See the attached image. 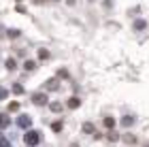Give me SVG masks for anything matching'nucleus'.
<instances>
[{
	"label": "nucleus",
	"instance_id": "nucleus-1",
	"mask_svg": "<svg viewBox=\"0 0 149 147\" xmlns=\"http://www.w3.org/2000/svg\"><path fill=\"white\" fill-rule=\"evenodd\" d=\"M26 143H28V145H36L38 141H40V137H38V132L36 130H30V132H26Z\"/></svg>",
	"mask_w": 149,
	"mask_h": 147
},
{
	"label": "nucleus",
	"instance_id": "nucleus-2",
	"mask_svg": "<svg viewBox=\"0 0 149 147\" xmlns=\"http://www.w3.org/2000/svg\"><path fill=\"white\" fill-rule=\"evenodd\" d=\"M32 100H34L36 105H45V102H47V94L38 92V94H34V96H32Z\"/></svg>",
	"mask_w": 149,
	"mask_h": 147
},
{
	"label": "nucleus",
	"instance_id": "nucleus-3",
	"mask_svg": "<svg viewBox=\"0 0 149 147\" xmlns=\"http://www.w3.org/2000/svg\"><path fill=\"white\" fill-rule=\"evenodd\" d=\"M24 68H26V70H34V68H36V62H32V60H26Z\"/></svg>",
	"mask_w": 149,
	"mask_h": 147
},
{
	"label": "nucleus",
	"instance_id": "nucleus-4",
	"mask_svg": "<svg viewBox=\"0 0 149 147\" xmlns=\"http://www.w3.org/2000/svg\"><path fill=\"white\" fill-rule=\"evenodd\" d=\"M11 124V119L6 117V115H0V128H6V126Z\"/></svg>",
	"mask_w": 149,
	"mask_h": 147
},
{
	"label": "nucleus",
	"instance_id": "nucleus-5",
	"mask_svg": "<svg viewBox=\"0 0 149 147\" xmlns=\"http://www.w3.org/2000/svg\"><path fill=\"white\" fill-rule=\"evenodd\" d=\"M19 126H22V128L30 126V117H28V115H22V119H19Z\"/></svg>",
	"mask_w": 149,
	"mask_h": 147
},
{
	"label": "nucleus",
	"instance_id": "nucleus-6",
	"mask_svg": "<svg viewBox=\"0 0 149 147\" xmlns=\"http://www.w3.org/2000/svg\"><path fill=\"white\" fill-rule=\"evenodd\" d=\"M79 105H81V100H79V98H70V102H68V107H70V109H77Z\"/></svg>",
	"mask_w": 149,
	"mask_h": 147
},
{
	"label": "nucleus",
	"instance_id": "nucleus-7",
	"mask_svg": "<svg viewBox=\"0 0 149 147\" xmlns=\"http://www.w3.org/2000/svg\"><path fill=\"white\" fill-rule=\"evenodd\" d=\"M6 68H9V70L17 68V64H15V60H13V58H9V60H6Z\"/></svg>",
	"mask_w": 149,
	"mask_h": 147
},
{
	"label": "nucleus",
	"instance_id": "nucleus-8",
	"mask_svg": "<svg viewBox=\"0 0 149 147\" xmlns=\"http://www.w3.org/2000/svg\"><path fill=\"white\" fill-rule=\"evenodd\" d=\"M47 90H58V81H56V79L47 81Z\"/></svg>",
	"mask_w": 149,
	"mask_h": 147
},
{
	"label": "nucleus",
	"instance_id": "nucleus-9",
	"mask_svg": "<svg viewBox=\"0 0 149 147\" xmlns=\"http://www.w3.org/2000/svg\"><path fill=\"white\" fill-rule=\"evenodd\" d=\"M104 126H107V128H113V126H115V119H113V117H104Z\"/></svg>",
	"mask_w": 149,
	"mask_h": 147
},
{
	"label": "nucleus",
	"instance_id": "nucleus-10",
	"mask_svg": "<svg viewBox=\"0 0 149 147\" xmlns=\"http://www.w3.org/2000/svg\"><path fill=\"white\" fill-rule=\"evenodd\" d=\"M132 124H134V117H130V115L124 117V126H132Z\"/></svg>",
	"mask_w": 149,
	"mask_h": 147
},
{
	"label": "nucleus",
	"instance_id": "nucleus-11",
	"mask_svg": "<svg viewBox=\"0 0 149 147\" xmlns=\"http://www.w3.org/2000/svg\"><path fill=\"white\" fill-rule=\"evenodd\" d=\"M83 132H96V130H94L92 124H83Z\"/></svg>",
	"mask_w": 149,
	"mask_h": 147
},
{
	"label": "nucleus",
	"instance_id": "nucleus-12",
	"mask_svg": "<svg viewBox=\"0 0 149 147\" xmlns=\"http://www.w3.org/2000/svg\"><path fill=\"white\" fill-rule=\"evenodd\" d=\"M145 26H147V24L143 22V19H141V22H136V24H134V28H136V30H143Z\"/></svg>",
	"mask_w": 149,
	"mask_h": 147
},
{
	"label": "nucleus",
	"instance_id": "nucleus-13",
	"mask_svg": "<svg viewBox=\"0 0 149 147\" xmlns=\"http://www.w3.org/2000/svg\"><path fill=\"white\" fill-rule=\"evenodd\" d=\"M53 130H56V132L62 130V122H56V124H53Z\"/></svg>",
	"mask_w": 149,
	"mask_h": 147
},
{
	"label": "nucleus",
	"instance_id": "nucleus-14",
	"mask_svg": "<svg viewBox=\"0 0 149 147\" xmlns=\"http://www.w3.org/2000/svg\"><path fill=\"white\" fill-rule=\"evenodd\" d=\"M38 56H40V58H43V60H45V58H49V51H45V49H40V53H38Z\"/></svg>",
	"mask_w": 149,
	"mask_h": 147
},
{
	"label": "nucleus",
	"instance_id": "nucleus-15",
	"mask_svg": "<svg viewBox=\"0 0 149 147\" xmlns=\"http://www.w3.org/2000/svg\"><path fill=\"white\" fill-rule=\"evenodd\" d=\"M13 92H15V94H22L24 88H22V85H15V88H13Z\"/></svg>",
	"mask_w": 149,
	"mask_h": 147
},
{
	"label": "nucleus",
	"instance_id": "nucleus-16",
	"mask_svg": "<svg viewBox=\"0 0 149 147\" xmlns=\"http://www.w3.org/2000/svg\"><path fill=\"white\" fill-rule=\"evenodd\" d=\"M51 109H53V111H60V109H62V105H60V102H53Z\"/></svg>",
	"mask_w": 149,
	"mask_h": 147
},
{
	"label": "nucleus",
	"instance_id": "nucleus-17",
	"mask_svg": "<svg viewBox=\"0 0 149 147\" xmlns=\"http://www.w3.org/2000/svg\"><path fill=\"white\" fill-rule=\"evenodd\" d=\"M117 139H119V137L115 134V132H109V141H117Z\"/></svg>",
	"mask_w": 149,
	"mask_h": 147
},
{
	"label": "nucleus",
	"instance_id": "nucleus-18",
	"mask_svg": "<svg viewBox=\"0 0 149 147\" xmlns=\"http://www.w3.org/2000/svg\"><path fill=\"white\" fill-rule=\"evenodd\" d=\"M9 109H11V111H17V109H19V105H17V102H11Z\"/></svg>",
	"mask_w": 149,
	"mask_h": 147
},
{
	"label": "nucleus",
	"instance_id": "nucleus-19",
	"mask_svg": "<svg viewBox=\"0 0 149 147\" xmlns=\"http://www.w3.org/2000/svg\"><path fill=\"white\" fill-rule=\"evenodd\" d=\"M4 96H6V92H4V90H0V98H4Z\"/></svg>",
	"mask_w": 149,
	"mask_h": 147
}]
</instances>
